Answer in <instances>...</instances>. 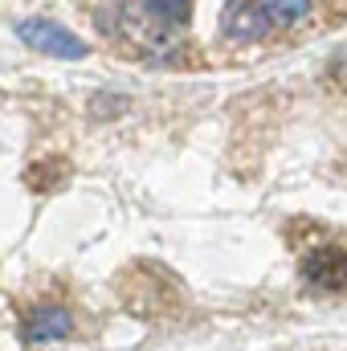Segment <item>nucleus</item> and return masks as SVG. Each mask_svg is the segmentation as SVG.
Returning a JSON list of instances; mask_svg holds the SVG:
<instances>
[{"label": "nucleus", "instance_id": "nucleus-5", "mask_svg": "<svg viewBox=\"0 0 347 351\" xmlns=\"http://www.w3.org/2000/svg\"><path fill=\"white\" fill-rule=\"evenodd\" d=\"M135 12L160 29V33H172V29H184L188 16H192V0H135Z\"/></svg>", "mask_w": 347, "mask_h": 351}, {"label": "nucleus", "instance_id": "nucleus-3", "mask_svg": "<svg viewBox=\"0 0 347 351\" xmlns=\"http://www.w3.org/2000/svg\"><path fill=\"white\" fill-rule=\"evenodd\" d=\"M298 278L319 290V294H339L347 290V250L335 241H323L298 258Z\"/></svg>", "mask_w": 347, "mask_h": 351}, {"label": "nucleus", "instance_id": "nucleus-4", "mask_svg": "<svg viewBox=\"0 0 347 351\" xmlns=\"http://www.w3.org/2000/svg\"><path fill=\"white\" fill-rule=\"evenodd\" d=\"M221 29H225L233 41H261L274 25L265 21V12L258 8V0H229V4H225V16H221Z\"/></svg>", "mask_w": 347, "mask_h": 351}, {"label": "nucleus", "instance_id": "nucleus-2", "mask_svg": "<svg viewBox=\"0 0 347 351\" xmlns=\"http://www.w3.org/2000/svg\"><path fill=\"white\" fill-rule=\"evenodd\" d=\"M74 331H78V323H74V311L66 302H37L25 311L16 335L29 348H45V343H70Z\"/></svg>", "mask_w": 347, "mask_h": 351}, {"label": "nucleus", "instance_id": "nucleus-1", "mask_svg": "<svg viewBox=\"0 0 347 351\" xmlns=\"http://www.w3.org/2000/svg\"><path fill=\"white\" fill-rule=\"evenodd\" d=\"M16 37L29 49H37L45 58H62V62H82L90 53V45L78 33H70L66 25H58L49 16H25V21H16Z\"/></svg>", "mask_w": 347, "mask_h": 351}, {"label": "nucleus", "instance_id": "nucleus-6", "mask_svg": "<svg viewBox=\"0 0 347 351\" xmlns=\"http://www.w3.org/2000/svg\"><path fill=\"white\" fill-rule=\"evenodd\" d=\"M258 8L274 29H298L315 16V0H258Z\"/></svg>", "mask_w": 347, "mask_h": 351}, {"label": "nucleus", "instance_id": "nucleus-7", "mask_svg": "<svg viewBox=\"0 0 347 351\" xmlns=\"http://www.w3.org/2000/svg\"><path fill=\"white\" fill-rule=\"evenodd\" d=\"M123 110H131V98L119 94V90H102V94L90 98V114L94 119H119Z\"/></svg>", "mask_w": 347, "mask_h": 351}]
</instances>
